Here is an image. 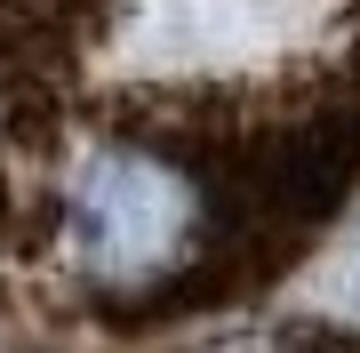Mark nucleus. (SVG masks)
<instances>
[{"instance_id":"1","label":"nucleus","mask_w":360,"mask_h":353,"mask_svg":"<svg viewBox=\"0 0 360 353\" xmlns=\"http://www.w3.org/2000/svg\"><path fill=\"white\" fill-rule=\"evenodd\" d=\"M56 265L96 305H153L217 249V193L153 129L89 137L56 177Z\"/></svg>"}]
</instances>
